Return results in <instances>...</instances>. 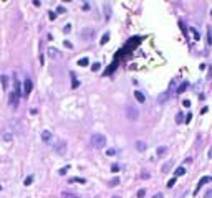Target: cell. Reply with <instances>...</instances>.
Wrapping results in <instances>:
<instances>
[{
    "mask_svg": "<svg viewBox=\"0 0 212 198\" xmlns=\"http://www.w3.org/2000/svg\"><path fill=\"white\" fill-rule=\"evenodd\" d=\"M91 145L94 149H103V147H106V135L99 134V132L93 134L91 135Z\"/></svg>",
    "mask_w": 212,
    "mask_h": 198,
    "instance_id": "obj_1",
    "label": "cell"
},
{
    "mask_svg": "<svg viewBox=\"0 0 212 198\" xmlns=\"http://www.w3.org/2000/svg\"><path fill=\"white\" fill-rule=\"evenodd\" d=\"M126 117L129 119V121H138V117H139L138 107H134V106H126Z\"/></svg>",
    "mask_w": 212,
    "mask_h": 198,
    "instance_id": "obj_2",
    "label": "cell"
},
{
    "mask_svg": "<svg viewBox=\"0 0 212 198\" xmlns=\"http://www.w3.org/2000/svg\"><path fill=\"white\" fill-rule=\"evenodd\" d=\"M66 149H68V147H66V142H65V140H58V142L55 144V152H56V154H60V155H65V154H66Z\"/></svg>",
    "mask_w": 212,
    "mask_h": 198,
    "instance_id": "obj_3",
    "label": "cell"
},
{
    "mask_svg": "<svg viewBox=\"0 0 212 198\" xmlns=\"http://www.w3.org/2000/svg\"><path fill=\"white\" fill-rule=\"evenodd\" d=\"M32 79L30 78H25V83H23V89H22V92H23V96H30V92H32Z\"/></svg>",
    "mask_w": 212,
    "mask_h": 198,
    "instance_id": "obj_4",
    "label": "cell"
},
{
    "mask_svg": "<svg viewBox=\"0 0 212 198\" xmlns=\"http://www.w3.org/2000/svg\"><path fill=\"white\" fill-rule=\"evenodd\" d=\"M211 180H212V178H211V177H207V175H205V177H202V178H200V180H199V183H197V187H196V190H194V195H197V193H199V190L202 188V185L209 183Z\"/></svg>",
    "mask_w": 212,
    "mask_h": 198,
    "instance_id": "obj_5",
    "label": "cell"
},
{
    "mask_svg": "<svg viewBox=\"0 0 212 198\" xmlns=\"http://www.w3.org/2000/svg\"><path fill=\"white\" fill-rule=\"evenodd\" d=\"M205 36H207L205 45H207V48H209V46H212V26H207V28H205Z\"/></svg>",
    "mask_w": 212,
    "mask_h": 198,
    "instance_id": "obj_6",
    "label": "cell"
},
{
    "mask_svg": "<svg viewBox=\"0 0 212 198\" xmlns=\"http://www.w3.org/2000/svg\"><path fill=\"white\" fill-rule=\"evenodd\" d=\"M18 101H20V96H18V94H17L15 91L10 92V106L17 107V106H18Z\"/></svg>",
    "mask_w": 212,
    "mask_h": 198,
    "instance_id": "obj_7",
    "label": "cell"
},
{
    "mask_svg": "<svg viewBox=\"0 0 212 198\" xmlns=\"http://www.w3.org/2000/svg\"><path fill=\"white\" fill-rule=\"evenodd\" d=\"M134 147H136V150H138V152H144L146 149H147V144H146L144 140H136Z\"/></svg>",
    "mask_w": 212,
    "mask_h": 198,
    "instance_id": "obj_8",
    "label": "cell"
},
{
    "mask_svg": "<svg viewBox=\"0 0 212 198\" xmlns=\"http://www.w3.org/2000/svg\"><path fill=\"white\" fill-rule=\"evenodd\" d=\"M48 56L52 59H58L61 55H60V51L56 50V48H48Z\"/></svg>",
    "mask_w": 212,
    "mask_h": 198,
    "instance_id": "obj_9",
    "label": "cell"
},
{
    "mask_svg": "<svg viewBox=\"0 0 212 198\" xmlns=\"http://www.w3.org/2000/svg\"><path fill=\"white\" fill-rule=\"evenodd\" d=\"M187 88H189V83H187V81H182V83L179 84V88H177V91H176V94H182V92H184L186 89H187Z\"/></svg>",
    "mask_w": 212,
    "mask_h": 198,
    "instance_id": "obj_10",
    "label": "cell"
},
{
    "mask_svg": "<svg viewBox=\"0 0 212 198\" xmlns=\"http://www.w3.org/2000/svg\"><path fill=\"white\" fill-rule=\"evenodd\" d=\"M41 140H43V142H50V140H52V132L43 131L41 132Z\"/></svg>",
    "mask_w": 212,
    "mask_h": 198,
    "instance_id": "obj_11",
    "label": "cell"
},
{
    "mask_svg": "<svg viewBox=\"0 0 212 198\" xmlns=\"http://www.w3.org/2000/svg\"><path fill=\"white\" fill-rule=\"evenodd\" d=\"M134 98H136V101H138V102H141V104H143V102L146 101L144 94H143L141 91H136V92H134Z\"/></svg>",
    "mask_w": 212,
    "mask_h": 198,
    "instance_id": "obj_12",
    "label": "cell"
},
{
    "mask_svg": "<svg viewBox=\"0 0 212 198\" xmlns=\"http://www.w3.org/2000/svg\"><path fill=\"white\" fill-rule=\"evenodd\" d=\"M184 173H186V168H184V167H177V168H176V172H174V177H182Z\"/></svg>",
    "mask_w": 212,
    "mask_h": 198,
    "instance_id": "obj_13",
    "label": "cell"
},
{
    "mask_svg": "<svg viewBox=\"0 0 212 198\" xmlns=\"http://www.w3.org/2000/svg\"><path fill=\"white\" fill-rule=\"evenodd\" d=\"M15 92L18 94V96H23V92H22V86H20V81L15 79Z\"/></svg>",
    "mask_w": 212,
    "mask_h": 198,
    "instance_id": "obj_14",
    "label": "cell"
},
{
    "mask_svg": "<svg viewBox=\"0 0 212 198\" xmlns=\"http://www.w3.org/2000/svg\"><path fill=\"white\" fill-rule=\"evenodd\" d=\"M169 94H171V91H166L164 94H161V96L158 98V101H159V102H164V101H167V98H169Z\"/></svg>",
    "mask_w": 212,
    "mask_h": 198,
    "instance_id": "obj_15",
    "label": "cell"
},
{
    "mask_svg": "<svg viewBox=\"0 0 212 198\" xmlns=\"http://www.w3.org/2000/svg\"><path fill=\"white\" fill-rule=\"evenodd\" d=\"M166 152H167V147H158V150H156V154H158L159 157H162Z\"/></svg>",
    "mask_w": 212,
    "mask_h": 198,
    "instance_id": "obj_16",
    "label": "cell"
},
{
    "mask_svg": "<svg viewBox=\"0 0 212 198\" xmlns=\"http://www.w3.org/2000/svg\"><path fill=\"white\" fill-rule=\"evenodd\" d=\"M63 198H81V197L75 195V193H70V191H63Z\"/></svg>",
    "mask_w": 212,
    "mask_h": 198,
    "instance_id": "obj_17",
    "label": "cell"
},
{
    "mask_svg": "<svg viewBox=\"0 0 212 198\" xmlns=\"http://www.w3.org/2000/svg\"><path fill=\"white\" fill-rule=\"evenodd\" d=\"M191 32H192V35H194V40H196V41H199V40H200V35H199V32L196 30V28H194V26L191 28Z\"/></svg>",
    "mask_w": 212,
    "mask_h": 198,
    "instance_id": "obj_18",
    "label": "cell"
},
{
    "mask_svg": "<svg viewBox=\"0 0 212 198\" xmlns=\"http://www.w3.org/2000/svg\"><path fill=\"white\" fill-rule=\"evenodd\" d=\"M108 185H109V187H118V185H119V178L114 177L113 180H109V183H108Z\"/></svg>",
    "mask_w": 212,
    "mask_h": 198,
    "instance_id": "obj_19",
    "label": "cell"
},
{
    "mask_svg": "<svg viewBox=\"0 0 212 198\" xmlns=\"http://www.w3.org/2000/svg\"><path fill=\"white\" fill-rule=\"evenodd\" d=\"M108 40H109V33H105V35L101 36V40H99V43L105 45V43H108Z\"/></svg>",
    "mask_w": 212,
    "mask_h": 198,
    "instance_id": "obj_20",
    "label": "cell"
},
{
    "mask_svg": "<svg viewBox=\"0 0 212 198\" xmlns=\"http://www.w3.org/2000/svg\"><path fill=\"white\" fill-rule=\"evenodd\" d=\"M171 167H172V160H169L167 164H164V165H162V173H166V172L169 170Z\"/></svg>",
    "mask_w": 212,
    "mask_h": 198,
    "instance_id": "obj_21",
    "label": "cell"
},
{
    "mask_svg": "<svg viewBox=\"0 0 212 198\" xmlns=\"http://www.w3.org/2000/svg\"><path fill=\"white\" fill-rule=\"evenodd\" d=\"M105 17H106V20H109V17H111V8H109V5H105Z\"/></svg>",
    "mask_w": 212,
    "mask_h": 198,
    "instance_id": "obj_22",
    "label": "cell"
},
{
    "mask_svg": "<svg viewBox=\"0 0 212 198\" xmlns=\"http://www.w3.org/2000/svg\"><path fill=\"white\" fill-rule=\"evenodd\" d=\"M88 63H90V59H88V58H81V59L78 61L80 66H88Z\"/></svg>",
    "mask_w": 212,
    "mask_h": 198,
    "instance_id": "obj_23",
    "label": "cell"
},
{
    "mask_svg": "<svg viewBox=\"0 0 212 198\" xmlns=\"http://www.w3.org/2000/svg\"><path fill=\"white\" fill-rule=\"evenodd\" d=\"M0 83H2L3 88H7V86H8V78H7V76H2V78H0Z\"/></svg>",
    "mask_w": 212,
    "mask_h": 198,
    "instance_id": "obj_24",
    "label": "cell"
},
{
    "mask_svg": "<svg viewBox=\"0 0 212 198\" xmlns=\"http://www.w3.org/2000/svg\"><path fill=\"white\" fill-rule=\"evenodd\" d=\"M70 182H76V183H86V180H85V178H80V177H75V178H71Z\"/></svg>",
    "mask_w": 212,
    "mask_h": 198,
    "instance_id": "obj_25",
    "label": "cell"
},
{
    "mask_svg": "<svg viewBox=\"0 0 212 198\" xmlns=\"http://www.w3.org/2000/svg\"><path fill=\"white\" fill-rule=\"evenodd\" d=\"M176 117H177V119H176V122H177V124H182V122H184V116H182L181 112H179Z\"/></svg>",
    "mask_w": 212,
    "mask_h": 198,
    "instance_id": "obj_26",
    "label": "cell"
},
{
    "mask_svg": "<svg viewBox=\"0 0 212 198\" xmlns=\"http://www.w3.org/2000/svg\"><path fill=\"white\" fill-rule=\"evenodd\" d=\"M68 170H70V165H66V167H63V168H60L58 173H60V175H65V173H66Z\"/></svg>",
    "mask_w": 212,
    "mask_h": 198,
    "instance_id": "obj_27",
    "label": "cell"
},
{
    "mask_svg": "<svg viewBox=\"0 0 212 198\" xmlns=\"http://www.w3.org/2000/svg\"><path fill=\"white\" fill-rule=\"evenodd\" d=\"M32 182H33V177H32V175H30V177H26L25 178V187H30V185H32Z\"/></svg>",
    "mask_w": 212,
    "mask_h": 198,
    "instance_id": "obj_28",
    "label": "cell"
},
{
    "mask_svg": "<svg viewBox=\"0 0 212 198\" xmlns=\"http://www.w3.org/2000/svg\"><path fill=\"white\" fill-rule=\"evenodd\" d=\"M174 185H176V177H174V178H171V180L167 182V188H172Z\"/></svg>",
    "mask_w": 212,
    "mask_h": 198,
    "instance_id": "obj_29",
    "label": "cell"
},
{
    "mask_svg": "<svg viewBox=\"0 0 212 198\" xmlns=\"http://www.w3.org/2000/svg\"><path fill=\"white\" fill-rule=\"evenodd\" d=\"M93 33H94L93 30H86V32H83V35H85L86 38H91V36H93Z\"/></svg>",
    "mask_w": 212,
    "mask_h": 198,
    "instance_id": "obj_30",
    "label": "cell"
},
{
    "mask_svg": "<svg viewBox=\"0 0 212 198\" xmlns=\"http://www.w3.org/2000/svg\"><path fill=\"white\" fill-rule=\"evenodd\" d=\"M144 195H146V190H144V188H141V190L138 191V195H136V197H138V198H144Z\"/></svg>",
    "mask_w": 212,
    "mask_h": 198,
    "instance_id": "obj_31",
    "label": "cell"
},
{
    "mask_svg": "<svg viewBox=\"0 0 212 198\" xmlns=\"http://www.w3.org/2000/svg\"><path fill=\"white\" fill-rule=\"evenodd\" d=\"M3 140L10 142V140H12V134H3Z\"/></svg>",
    "mask_w": 212,
    "mask_h": 198,
    "instance_id": "obj_32",
    "label": "cell"
},
{
    "mask_svg": "<svg viewBox=\"0 0 212 198\" xmlns=\"http://www.w3.org/2000/svg\"><path fill=\"white\" fill-rule=\"evenodd\" d=\"M99 66H101L99 63H94V65L91 66V69H93V71H98V69H99Z\"/></svg>",
    "mask_w": 212,
    "mask_h": 198,
    "instance_id": "obj_33",
    "label": "cell"
},
{
    "mask_svg": "<svg viewBox=\"0 0 212 198\" xmlns=\"http://www.w3.org/2000/svg\"><path fill=\"white\" fill-rule=\"evenodd\" d=\"M63 32H65V33H70V32H71V25H66L65 28H63Z\"/></svg>",
    "mask_w": 212,
    "mask_h": 198,
    "instance_id": "obj_34",
    "label": "cell"
},
{
    "mask_svg": "<svg viewBox=\"0 0 212 198\" xmlns=\"http://www.w3.org/2000/svg\"><path fill=\"white\" fill-rule=\"evenodd\" d=\"M106 154H108V155H114V154H116V150H114V149H108V150H106Z\"/></svg>",
    "mask_w": 212,
    "mask_h": 198,
    "instance_id": "obj_35",
    "label": "cell"
},
{
    "mask_svg": "<svg viewBox=\"0 0 212 198\" xmlns=\"http://www.w3.org/2000/svg\"><path fill=\"white\" fill-rule=\"evenodd\" d=\"M71 76H73V88H78V84H80V83L76 81V79H75V74H71Z\"/></svg>",
    "mask_w": 212,
    "mask_h": 198,
    "instance_id": "obj_36",
    "label": "cell"
},
{
    "mask_svg": "<svg viewBox=\"0 0 212 198\" xmlns=\"http://www.w3.org/2000/svg\"><path fill=\"white\" fill-rule=\"evenodd\" d=\"M182 106H186V107H189V106H191V101H189V99H186V101H182Z\"/></svg>",
    "mask_w": 212,
    "mask_h": 198,
    "instance_id": "obj_37",
    "label": "cell"
},
{
    "mask_svg": "<svg viewBox=\"0 0 212 198\" xmlns=\"http://www.w3.org/2000/svg\"><path fill=\"white\" fill-rule=\"evenodd\" d=\"M211 197H212V188L205 191V198H211Z\"/></svg>",
    "mask_w": 212,
    "mask_h": 198,
    "instance_id": "obj_38",
    "label": "cell"
},
{
    "mask_svg": "<svg viewBox=\"0 0 212 198\" xmlns=\"http://www.w3.org/2000/svg\"><path fill=\"white\" fill-rule=\"evenodd\" d=\"M111 170H113V172H118V170H119V167H118V165H116V164H114V165H113V167H111Z\"/></svg>",
    "mask_w": 212,
    "mask_h": 198,
    "instance_id": "obj_39",
    "label": "cell"
},
{
    "mask_svg": "<svg viewBox=\"0 0 212 198\" xmlns=\"http://www.w3.org/2000/svg\"><path fill=\"white\" fill-rule=\"evenodd\" d=\"M149 177H151V175H149V173H146V172H144V173H141V178H149Z\"/></svg>",
    "mask_w": 212,
    "mask_h": 198,
    "instance_id": "obj_40",
    "label": "cell"
},
{
    "mask_svg": "<svg viewBox=\"0 0 212 198\" xmlns=\"http://www.w3.org/2000/svg\"><path fill=\"white\" fill-rule=\"evenodd\" d=\"M48 17H50V20H55V18H56V15H55L53 12H50V15H48Z\"/></svg>",
    "mask_w": 212,
    "mask_h": 198,
    "instance_id": "obj_41",
    "label": "cell"
},
{
    "mask_svg": "<svg viewBox=\"0 0 212 198\" xmlns=\"http://www.w3.org/2000/svg\"><path fill=\"white\" fill-rule=\"evenodd\" d=\"M152 198H164V197H162V193H156Z\"/></svg>",
    "mask_w": 212,
    "mask_h": 198,
    "instance_id": "obj_42",
    "label": "cell"
},
{
    "mask_svg": "<svg viewBox=\"0 0 212 198\" xmlns=\"http://www.w3.org/2000/svg\"><path fill=\"white\" fill-rule=\"evenodd\" d=\"M65 46H66V48H71L73 45H71V43H70V41H65Z\"/></svg>",
    "mask_w": 212,
    "mask_h": 198,
    "instance_id": "obj_43",
    "label": "cell"
},
{
    "mask_svg": "<svg viewBox=\"0 0 212 198\" xmlns=\"http://www.w3.org/2000/svg\"><path fill=\"white\" fill-rule=\"evenodd\" d=\"M207 157H209V158H212V147H211V150L207 152Z\"/></svg>",
    "mask_w": 212,
    "mask_h": 198,
    "instance_id": "obj_44",
    "label": "cell"
},
{
    "mask_svg": "<svg viewBox=\"0 0 212 198\" xmlns=\"http://www.w3.org/2000/svg\"><path fill=\"white\" fill-rule=\"evenodd\" d=\"M211 76H212V68L209 69V78H211Z\"/></svg>",
    "mask_w": 212,
    "mask_h": 198,
    "instance_id": "obj_45",
    "label": "cell"
},
{
    "mask_svg": "<svg viewBox=\"0 0 212 198\" xmlns=\"http://www.w3.org/2000/svg\"><path fill=\"white\" fill-rule=\"evenodd\" d=\"M111 198H119V197H118V195H114V197H111Z\"/></svg>",
    "mask_w": 212,
    "mask_h": 198,
    "instance_id": "obj_46",
    "label": "cell"
},
{
    "mask_svg": "<svg viewBox=\"0 0 212 198\" xmlns=\"http://www.w3.org/2000/svg\"><path fill=\"white\" fill-rule=\"evenodd\" d=\"M0 190H2V185H0Z\"/></svg>",
    "mask_w": 212,
    "mask_h": 198,
    "instance_id": "obj_47",
    "label": "cell"
}]
</instances>
